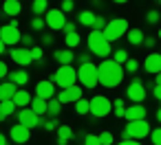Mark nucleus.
I'll return each instance as SVG.
<instances>
[{"instance_id": "f257e3e1", "label": "nucleus", "mask_w": 161, "mask_h": 145, "mask_svg": "<svg viewBox=\"0 0 161 145\" xmlns=\"http://www.w3.org/2000/svg\"><path fill=\"white\" fill-rule=\"evenodd\" d=\"M99 68V84L104 88H117L124 79V66L117 64L115 60H102Z\"/></svg>"}, {"instance_id": "f03ea898", "label": "nucleus", "mask_w": 161, "mask_h": 145, "mask_svg": "<svg viewBox=\"0 0 161 145\" xmlns=\"http://www.w3.org/2000/svg\"><path fill=\"white\" fill-rule=\"evenodd\" d=\"M86 42H88V51H91L93 55L102 57V60H108V55L113 53V49H110V42L106 40L104 31H91Z\"/></svg>"}, {"instance_id": "7ed1b4c3", "label": "nucleus", "mask_w": 161, "mask_h": 145, "mask_svg": "<svg viewBox=\"0 0 161 145\" xmlns=\"http://www.w3.org/2000/svg\"><path fill=\"white\" fill-rule=\"evenodd\" d=\"M49 81H53V84L60 86L62 90L73 88V86H77V84H75V81H77V70H75L73 66H60V68L49 77Z\"/></svg>"}, {"instance_id": "20e7f679", "label": "nucleus", "mask_w": 161, "mask_h": 145, "mask_svg": "<svg viewBox=\"0 0 161 145\" xmlns=\"http://www.w3.org/2000/svg\"><path fill=\"white\" fill-rule=\"evenodd\" d=\"M152 134V130H150V123L143 119V121H130L128 125H126V130H124V141H141V138H146V136H150Z\"/></svg>"}, {"instance_id": "39448f33", "label": "nucleus", "mask_w": 161, "mask_h": 145, "mask_svg": "<svg viewBox=\"0 0 161 145\" xmlns=\"http://www.w3.org/2000/svg\"><path fill=\"white\" fill-rule=\"evenodd\" d=\"M77 81L84 86V88H95L99 84V68L95 64H82L77 68Z\"/></svg>"}, {"instance_id": "423d86ee", "label": "nucleus", "mask_w": 161, "mask_h": 145, "mask_svg": "<svg viewBox=\"0 0 161 145\" xmlns=\"http://www.w3.org/2000/svg\"><path fill=\"white\" fill-rule=\"evenodd\" d=\"M128 31H130L128 20H124V18H115V20H108V24H106V29H104V35H106L108 42H115V40L128 35Z\"/></svg>"}, {"instance_id": "0eeeda50", "label": "nucleus", "mask_w": 161, "mask_h": 145, "mask_svg": "<svg viewBox=\"0 0 161 145\" xmlns=\"http://www.w3.org/2000/svg\"><path fill=\"white\" fill-rule=\"evenodd\" d=\"M113 112V101L104 95H97L91 99V114L93 117H108Z\"/></svg>"}, {"instance_id": "6e6552de", "label": "nucleus", "mask_w": 161, "mask_h": 145, "mask_svg": "<svg viewBox=\"0 0 161 145\" xmlns=\"http://www.w3.org/2000/svg\"><path fill=\"white\" fill-rule=\"evenodd\" d=\"M44 20H47V27L51 29V31H64V27H66V13L62 11V9H49L47 11V16H44Z\"/></svg>"}, {"instance_id": "1a4fd4ad", "label": "nucleus", "mask_w": 161, "mask_h": 145, "mask_svg": "<svg viewBox=\"0 0 161 145\" xmlns=\"http://www.w3.org/2000/svg\"><path fill=\"white\" fill-rule=\"evenodd\" d=\"M16 117H18V123H20V125H25V127H29V130H33V127L42 125V117H38L31 108H22V110H18V112H16Z\"/></svg>"}, {"instance_id": "9d476101", "label": "nucleus", "mask_w": 161, "mask_h": 145, "mask_svg": "<svg viewBox=\"0 0 161 145\" xmlns=\"http://www.w3.org/2000/svg\"><path fill=\"white\" fill-rule=\"evenodd\" d=\"M146 86H143V81L141 79H132L130 81V86L126 88V97L132 101V103H141L143 99H146Z\"/></svg>"}, {"instance_id": "9b49d317", "label": "nucleus", "mask_w": 161, "mask_h": 145, "mask_svg": "<svg viewBox=\"0 0 161 145\" xmlns=\"http://www.w3.org/2000/svg\"><path fill=\"white\" fill-rule=\"evenodd\" d=\"M0 40L5 42V46H16L18 42H22V33H20V29L5 24V27H0Z\"/></svg>"}, {"instance_id": "f8f14e48", "label": "nucleus", "mask_w": 161, "mask_h": 145, "mask_svg": "<svg viewBox=\"0 0 161 145\" xmlns=\"http://www.w3.org/2000/svg\"><path fill=\"white\" fill-rule=\"evenodd\" d=\"M36 97L47 99V101L55 99V84H53V81H49V79L38 81V84H36Z\"/></svg>"}, {"instance_id": "ddd939ff", "label": "nucleus", "mask_w": 161, "mask_h": 145, "mask_svg": "<svg viewBox=\"0 0 161 145\" xmlns=\"http://www.w3.org/2000/svg\"><path fill=\"white\" fill-rule=\"evenodd\" d=\"M9 55H11V60H14L16 64H20L22 68H25V66H29V64L33 62V57H31V49H25V46L11 49V51H9Z\"/></svg>"}, {"instance_id": "4468645a", "label": "nucleus", "mask_w": 161, "mask_h": 145, "mask_svg": "<svg viewBox=\"0 0 161 145\" xmlns=\"http://www.w3.org/2000/svg\"><path fill=\"white\" fill-rule=\"evenodd\" d=\"M82 99V86H73V88H66V90H60L58 95V101L64 106V103H71V101H80Z\"/></svg>"}, {"instance_id": "2eb2a0df", "label": "nucleus", "mask_w": 161, "mask_h": 145, "mask_svg": "<svg viewBox=\"0 0 161 145\" xmlns=\"http://www.w3.org/2000/svg\"><path fill=\"white\" fill-rule=\"evenodd\" d=\"M9 136H11L14 143H20V145H22V143H27V141L31 138V130L25 127V125H20V123H16V125H11Z\"/></svg>"}, {"instance_id": "dca6fc26", "label": "nucleus", "mask_w": 161, "mask_h": 145, "mask_svg": "<svg viewBox=\"0 0 161 145\" xmlns=\"http://www.w3.org/2000/svg\"><path fill=\"white\" fill-rule=\"evenodd\" d=\"M143 70L157 77V75L161 73V53H150V55L143 60Z\"/></svg>"}, {"instance_id": "f3484780", "label": "nucleus", "mask_w": 161, "mask_h": 145, "mask_svg": "<svg viewBox=\"0 0 161 145\" xmlns=\"http://www.w3.org/2000/svg\"><path fill=\"white\" fill-rule=\"evenodd\" d=\"M124 119H128V123H130V121H143V119H146V108H143V103H132V106H128Z\"/></svg>"}, {"instance_id": "a211bd4d", "label": "nucleus", "mask_w": 161, "mask_h": 145, "mask_svg": "<svg viewBox=\"0 0 161 145\" xmlns=\"http://www.w3.org/2000/svg\"><path fill=\"white\" fill-rule=\"evenodd\" d=\"M18 90L20 88L14 81H3V84H0V103H3V101H14Z\"/></svg>"}, {"instance_id": "6ab92c4d", "label": "nucleus", "mask_w": 161, "mask_h": 145, "mask_svg": "<svg viewBox=\"0 0 161 145\" xmlns=\"http://www.w3.org/2000/svg\"><path fill=\"white\" fill-rule=\"evenodd\" d=\"M53 57L58 60L60 66H71V64L75 62V53H73V49H60V51L53 53Z\"/></svg>"}, {"instance_id": "aec40b11", "label": "nucleus", "mask_w": 161, "mask_h": 145, "mask_svg": "<svg viewBox=\"0 0 161 145\" xmlns=\"http://www.w3.org/2000/svg\"><path fill=\"white\" fill-rule=\"evenodd\" d=\"M3 11H5L9 18H18L20 11H22L20 0H5V3H3Z\"/></svg>"}, {"instance_id": "412c9836", "label": "nucleus", "mask_w": 161, "mask_h": 145, "mask_svg": "<svg viewBox=\"0 0 161 145\" xmlns=\"http://www.w3.org/2000/svg\"><path fill=\"white\" fill-rule=\"evenodd\" d=\"M31 101H33L31 95H29L27 90H22V88H20V90L16 92V97H14V103L18 106V110H22V108H31Z\"/></svg>"}, {"instance_id": "4be33fe9", "label": "nucleus", "mask_w": 161, "mask_h": 145, "mask_svg": "<svg viewBox=\"0 0 161 145\" xmlns=\"http://www.w3.org/2000/svg\"><path fill=\"white\" fill-rule=\"evenodd\" d=\"M31 110H33L38 117L49 114V101H47V99H40V97H33V101H31Z\"/></svg>"}, {"instance_id": "5701e85b", "label": "nucleus", "mask_w": 161, "mask_h": 145, "mask_svg": "<svg viewBox=\"0 0 161 145\" xmlns=\"http://www.w3.org/2000/svg\"><path fill=\"white\" fill-rule=\"evenodd\" d=\"M9 81H14L16 86H25V84L29 81V73H27L25 68H20V70H11V73H9Z\"/></svg>"}, {"instance_id": "b1692460", "label": "nucleus", "mask_w": 161, "mask_h": 145, "mask_svg": "<svg viewBox=\"0 0 161 145\" xmlns=\"http://www.w3.org/2000/svg\"><path fill=\"white\" fill-rule=\"evenodd\" d=\"M73 136H75L73 134V127H69V125H60L58 127V145H66Z\"/></svg>"}, {"instance_id": "393cba45", "label": "nucleus", "mask_w": 161, "mask_h": 145, "mask_svg": "<svg viewBox=\"0 0 161 145\" xmlns=\"http://www.w3.org/2000/svg\"><path fill=\"white\" fill-rule=\"evenodd\" d=\"M95 20H97V16H95L93 11H80V13H77V22H80L82 27H91V29H93Z\"/></svg>"}, {"instance_id": "a878e982", "label": "nucleus", "mask_w": 161, "mask_h": 145, "mask_svg": "<svg viewBox=\"0 0 161 145\" xmlns=\"http://www.w3.org/2000/svg\"><path fill=\"white\" fill-rule=\"evenodd\" d=\"M128 42H130L132 46H141V44L146 42L143 31H141V29H130V31H128Z\"/></svg>"}, {"instance_id": "bb28decb", "label": "nucleus", "mask_w": 161, "mask_h": 145, "mask_svg": "<svg viewBox=\"0 0 161 145\" xmlns=\"http://www.w3.org/2000/svg\"><path fill=\"white\" fill-rule=\"evenodd\" d=\"M31 11H33V16L42 18L49 11V3H47V0H33V3H31Z\"/></svg>"}, {"instance_id": "cd10ccee", "label": "nucleus", "mask_w": 161, "mask_h": 145, "mask_svg": "<svg viewBox=\"0 0 161 145\" xmlns=\"http://www.w3.org/2000/svg\"><path fill=\"white\" fill-rule=\"evenodd\" d=\"M14 112H18V106H16L14 101H3V103H0V114H3L5 119L11 117Z\"/></svg>"}, {"instance_id": "c85d7f7f", "label": "nucleus", "mask_w": 161, "mask_h": 145, "mask_svg": "<svg viewBox=\"0 0 161 145\" xmlns=\"http://www.w3.org/2000/svg\"><path fill=\"white\" fill-rule=\"evenodd\" d=\"M75 112L77 114H91V99H80L77 103H75Z\"/></svg>"}, {"instance_id": "c756f323", "label": "nucleus", "mask_w": 161, "mask_h": 145, "mask_svg": "<svg viewBox=\"0 0 161 145\" xmlns=\"http://www.w3.org/2000/svg\"><path fill=\"white\" fill-rule=\"evenodd\" d=\"M60 112H62V103L58 101V97L55 99H51L49 101V117L51 119H55V117H60Z\"/></svg>"}, {"instance_id": "7c9ffc66", "label": "nucleus", "mask_w": 161, "mask_h": 145, "mask_svg": "<svg viewBox=\"0 0 161 145\" xmlns=\"http://www.w3.org/2000/svg\"><path fill=\"white\" fill-rule=\"evenodd\" d=\"M113 112H115V117H126V103H124V99H115L113 101Z\"/></svg>"}, {"instance_id": "2f4dec72", "label": "nucleus", "mask_w": 161, "mask_h": 145, "mask_svg": "<svg viewBox=\"0 0 161 145\" xmlns=\"http://www.w3.org/2000/svg\"><path fill=\"white\" fill-rule=\"evenodd\" d=\"M80 42H82L80 33H69V35L64 38V44H66V49H73V46H77Z\"/></svg>"}, {"instance_id": "473e14b6", "label": "nucleus", "mask_w": 161, "mask_h": 145, "mask_svg": "<svg viewBox=\"0 0 161 145\" xmlns=\"http://www.w3.org/2000/svg\"><path fill=\"white\" fill-rule=\"evenodd\" d=\"M113 60H115L117 64H121V66H124V64H126V62H128L130 57H128V53H126L124 49H117V51L113 53Z\"/></svg>"}, {"instance_id": "72a5a7b5", "label": "nucleus", "mask_w": 161, "mask_h": 145, "mask_svg": "<svg viewBox=\"0 0 161 145\" xmlns=\"http://www.w3.org/2000/svg\"><path fill=\"white\" fill-rule=\"evenodd\" d=\"M159 20H161V13H159L157 9H150V11L146 13V22H148V24H159Z\"/></svg>"}, {"instance_id": "f704fd0d", "label": "nucleus", "mask_w": 161, "mask_h": 145, "mask_svg": "<svg viewBox=\"0 0 161 145\" xmlns=\"http://www.w3.org/2000/svg\"><path fill=\"white\" fill-rule=\"evenodd\" d=\"M44 27H47V20H44V18L33 16V20H31V29H33V31H42Z\"/></svg>"}, {"instance_id": "c9c22d12", "label": "nucleus", "mask_w": 161, "mask_h": 145, "mask_svg": "<svg viewBox=\"0 0 161 145\" xmlns=\"http://www.w3.org/2000/svg\"><path fill=\"white\" fill-rule=\"evenodd\" d=\"M124 70H128V73H137V70H139V62L130 57V60L124 64Z\"/></svg>"}, {"instance_id": "e433bc0d", "label": "nucleus", "mask_w": 161, "mask_h": 145, "mask_svg": "<svg viewBox=\"0 0 161 145\" xmlns=\"http://www.w3.org/2000/svg\"><path fill=\"white\" fill-rule=\"evenodd\" d=\"M42 127H44L47 132H51V130H55V132H58L60 123H58V119H49V121H42Z\"/></svg>"}, {"instance_id": "4c0bfd02", "label": "nucleus", "mask_w": 161, "mask_h": 145, "mask_svg": "<svg viewBox=\"0 0 161 145\" xmlns=\"http://www.w3.org/2000/svg\"><path fill=\"white\" fill-rule=\"evenodd\" d=\"M84 145H102L99 134H86L84 136Z\"/></svg>"}, {"instance_id": "58836bf2", "label": "nucleus", "mask_w": 161, "mask_h": 145, "mask_svg": "<svg viewBox=\"0 0 161 145\" xmlns=\"http://www.w3.org/2000/svg\"><path fill=\"white\" fill-rule=\"evenodd\" d=\"M106 24H108L106 18H104V16H97V20H95V24H93V31H104Z\"/></svg>"}, {"instance_id": "ea45409f", "label": "nucleus", "mask_w": 161, "mask_h": 145, "mask_svg": "<svg viewBox=\"0 0 161 145\" xmlns=\"http://www.w3.org/2000/svg\"><path fill=\"white\" fill-rule=\"evenodd\" d=\"M31 57H33V62H42V57H44L42 46H33V49H31Z\"/></svg>"}, {"instance_id": "a19ab883", "label": "nucleus", "mask_w": 161, "mask_h": 145, "mask_svg": "<svg viewBox=\"0 0 161 145\" xmlns=\"http://www.w3.org/2000/svg\"><path fill=\"white\" fill-rule=\"evenodd\" d=\"M99 141H102V145H115V138H113L110 132H102L99 134Z\"/></svg>"}, {"instance_id": "79ce46f5", "label": "nucleus", "mask_w": 161, "mask_h": 145, "mask_svg": "<svg viewBox=\"0 0 161 145\" xmlns=\"http://www.w3.org/2000/svg\"><path fill=\"white\" fill-rule=\"evenodd\" d=\"M150 141H152V145H161V127H154V130H152Z\"/></svg>"}, {"instance_id": "37998d69", "label": "nucleus", "mask_w": 161, "mask_h": 145, "mask_svg": "<svg viewBox=\"0 0 161 145\" xmlns=\"http://www.w3.org/2000/svg\"><path fill=\"white\" fill-rule=\"evenodd\" d=\"M22 44H25V49H33V38H31V33H25V35H22Z\"/></svg>"}, {"instance_id": "c03bdc74", "label": "nucleus", "mask_w": 161, "mask_h": 145, "mask_svg": "<svg viewBox=\"0 0 161 145\" xmlns=\"http://www.w3.org/2000/svg\"><path fill=\"white\" fill-rule=\"evenodd\" d=\"M60 9L69 13V11H73V9H75V3H73V0H64V3H62V7H60Z\"/></svg>"}, {"instance_id": "a18cd8bd", "label": "nucleus", "mask_w": 161, "mask_h": 145, "mask_svg": "<svg viewBox=\"0 0 161 145\" xmlns=\"http://www.w3.org/2000/svg\"><path fill=\"white\" fill-rule=\"evenodd\" d=\"M91 55H93L91 51H88V53H82V55H77V62H80V66H82V64H88V62H91Z\"/></svg>"}, {"instance_id": "49530a36", "label": "nucleus", "mask_w": 161, "mask_h": 145, "mask_svg": "<svg viewBox=\"0 0 161 145\" xmlns=\"http://www.w3.org/2000/svg\"><path fill=\"white\" fill-rule=\"evenodd\" d=\"M64 33H66V35H69V33H77V24H75V22H66Z\"/></svg>"}, {"instance_id": "de8ad7c7", "label": "nucleus", "mask_w": 161, "mask_h": 145, "mask_svg": "<svg viewBox=\"0 0 161 145\" xmlns=\"http://www.w3.org/2000/svg\"><path fill=\"white\" fill-rule=\"evenodd\" d=\"M5 77H9V70H7V64L0 60V79H5Z\"/></svg>"}, {"instance_id": "09e8293b", "label": "nucleus", "mask_w": 161, "mask_h": 145, "mask_svg": "<svg viewBox=\"0 0 161 145\" xmlns=\"http://www.w3.org/2000/svg\"><path fill=\"white\" fill-rule=\"evenodd\" d=\"M53 42H55V40H53L51 33H44V35H42V44H53Z\"/></svg>"}, {"instance_id": "8fccbe9b", "label": "nucleus", "mask_w": 161, "mask_h": 145, "mask_svg": "<svg viewBox=\"0 0 161 145\" xmlns=\"http://www.w3.org/2000/svg\"><path fill=\"white\" fill-rule=\"evenodd\" d=\"M143 46H146V49H154V38H146Z\"/></svg>"}, {"instance_id": "3c124183", "label": "nucleus", "mask_w": 161, "mask_h": 145, "mask_svg": "<svg viewBox=\"0 0 161 145\" xmlns=\"http://www.w3.org/2000/svg\"><path fill=\"white\" fill-rule=\"evenodd\" d=\"M152 95H154V97H157V99L161 101V86H154V90H152Z\"/></svg>"}, {"instance_id": "603ef678", "label": "nucleus", "mask_w": 161, "mask_h": 145, "mask_svg": "<svg viewBox=\"0 0 161 145\" xmlns=\"http://www.w3.org/2000/svg\"><path fill=\"white\" fill-rule=\"evenodd\" d=\"M117 145H141L139 141H119Z\"/></svg>"}, {"instance_id": "864d4df0", "label": "nucleus", "mask_w": 161, "mask_h": 145, "mask_svg": "<svg viewBox=\"0 0 161 145\" xmlns=\"http://www.w3.org/2000/svg\"><path fill=\"white\" fill-rule=\"evenodd\" d=\"M0 145H11V143H9V141H7V136H5V134H3V132H0Z\"/></svg>"}, {"instance_id": "5fc2aeb1", "label": "nucleus", "mask_w": 161, "mask_h": 145, "mask_svg": "<svg viewBox=\"0 0 161 145\" xmlns=\"http://www.w3.org/2000/svg\"><path fill=\"white\" fill-rule=\"evenodd\" d=\"M154 84H157V86H161V73H159V75L154 77Z\"/></svg>"}, {"instance_id": "6e6d98bb", "label": "nucleus", "mask_w": 161, "mask_h": 145, "mask_svg": "<svg viewBox=\"0 0 161 145\" xmlns=\"http://www.w3.org/2000/svg\"><path fill=\"white\" fill-rule=\"evenodd\" d=\"M5 49H7V46H5V42H3V40H0V55H3V53H5Z\"/></svg>"}, {"instance_id": "4d7b16f0", "label": "nucleus", "mask_w": 161, "mask_h": 145, "mask_svg": "<svg viewBox=\"0 0 161 145\" xmlns=\"http://www.w3.org/2000/svg\"><path fill=\"white\" fill-rule=\"evenodd\" d=\"M157 121H159V123H161V108H159V110H157Z\"/></svg>"}, {"instance_id": "13d9d810", "label": "nucleus", "mask_w": 161, "mask_h": 145, "mask_svg": "<svg viewBox=\"0 0 161 145\" xmlns=\"http://www.w3.org/2000/svg\"><path fill=\"white\" fill-rule=\"evenodd\" d=\"M159 38H161V29H159Z\"/></svg>"}, {"instance_id": "bf43d9fd", "label": "nucleus", "mask_w": 161, "mask_h": 145, "mask_svg": "<svg viewBox=\"0 0 161 145\" xmlns=\"http://www.w3.org/2000/svg\"><path fill=\"white\" fill-rule=\"evenodd\" d=\"M80 145H84V143H80Z\"/></svg>"}]
</instances>
